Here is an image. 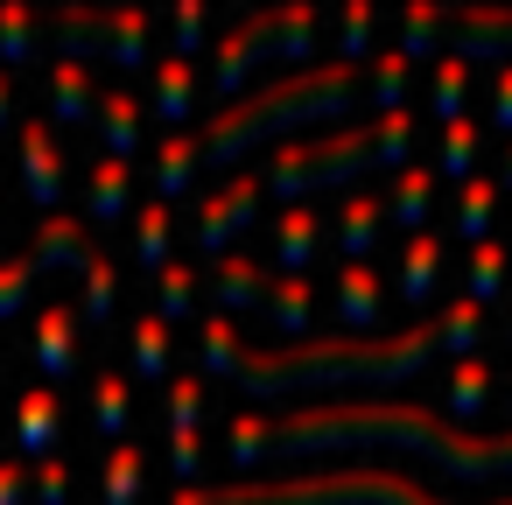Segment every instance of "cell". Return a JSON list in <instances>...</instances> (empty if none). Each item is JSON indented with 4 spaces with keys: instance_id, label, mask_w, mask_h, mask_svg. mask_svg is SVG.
<instances>
[{
    "instance_id": "41",
    "label": "cell",
    "mask_w": 512,
    "mask_h": 505,
    "mask_svg": "<svg viewBox=\"0 0 512 505\" xmlns=\"http://www.w3.org/2000/svg\"><path fill=\"white\" fill-rule=\"evenodd\" d=\"M372 36H379V15L365 8V0H351V8L337 15V57H344V64H358V50H365Z\"/></svg>"
},
{
    "instance_id": "28",
    "label": "cell",
    "mask_w": 512,
    "mask_h": 505,
    "mask_svg": "<svg viewBox=\"0 0 512 505\" xmlns=\"http://www.w3.org/2000/svg\"><path fill=\"white\" fill-rule=\"evenodd\" d=\"M414 162V113L407 106H393V113H379L372 120V169H407Z\"/></svg>"
},
{
    "instance_id": "37",
    "label": "cell",
    "mask_w": 512,
    "mask_h": 505,
    "mask_svg": "<svg viewBox=\"0 0 512 505\" xmlns=\"http://www.w3.org/2000/svg\"><path fill=\"white\" fill-rule=\"evenodd\" d=\"M407 78H414V57L386 43V50L372 57V99H379V113H393V106L407 99Z\"/></svg>"
},
{
    "instance_id": "8",
    "label": "cell",
    "mask_w": 512,
    "mask_h": 505,
    "mask_svg": "<svg viewBox=\"0 0 512 505\" xmlns=\"http://www.w3.org/2000/svg\"><path fill=\"white\" fill-rule=\"evenodd\" d=\"M64 148H57V134H50V120H22V183H29V197H36V211L50 218L57 204H64Z\"/></svg>"
},
{
    "instance_id": "52",
    "label": "cell",
    "mask_w": 512,
    "mask_h": 505,
    "mask_svg": "<svg viewBox=\"0 0 512 505\" xmlns=\"http://www.w3.org/2000/svg\"><path fill=\"white\" fill-rule=\"evenodd\" d=\"M505 344H512V323H505Z\"/></svg>"
},
{
    "instance_id": "47",
    "label": "cell",
    "mask_w": 512,
    "mask_h": 505,
    "mask_svg": "<svg viewBox=\"0 0 512 505\" xmlns=\"http://www.w3.org/2000/svg\"><path fill=\"white\" fill-rule=\"evenodd\" d=\"M491 127L512 134V64H498V78H491Z\"/></svg>"
},
{
    "instance_id": "16",
    "label": "cell",
    "mask_w": 512,
    "mask_h": 505,
    "mask_svg": "<svg viewBox=\"0 0 512 505\" xmlns=\"http://www.w3.org/2000/svg\"><path fill=\"white\" fill-rule=\"evenodd\" d=\"M50 113H57V127H85L99 113V85H92L85 57H57V71H50Z\"/></svg>"
},
{
    "instance_id": "42",
    "label": "cell",
    "mask_w": 512,
    "mask_h": 505,
    "mask_svg": "<svg viewBox=\"0 0 512 505\" xmlns=\"http://www.w3.org/2000/svg\"><path fill=\"white\" fill-rule=\"evenodd\" d=\"M113 302H120V281H113V267L92 253V267H85V316H92V323H113Z\"/></svg>"
},
{
    "instance_id": "39",
    "label": "cell",
    "mask_w": 512,
    "mask_h": 505,
    "mask_svg": "<svg viewBox=\"0 0 512 505\" xmlns=\"http://www.w3.org/2000/svg\"><path fill=\"white\" fill-rule=\"evenodd\" d=\"M204 372H211V379H239V337H232V316H204Z\"/></svg>"
},
{
    "instance_id": "45",
    "label": "cell",
    "mask_w": 512,
    "mask_h": 505,
    "mask_svg": "<svg viewBox=\"0 0 512 505\" xmlns=\"http://www.w3.org/2000/svg\"><path fill=\"white\" fill-rule=\"evenodd\" d=\"M204 43V8H197V0H176V8H169V57H190Z\"/></svg>"
},
{
    "instance_id": "25",
    "label": "cell",
    "mask_w": 512,
    "mask_h": 505,
    "mask_svg": "<svg viewBox=\"0 0 512 505\" xmlns=\"http://www.w3.org/2000/svg\"><path fill=\"white\" fill-rule=\"evenodd\" d=\"M477 148H484L477 120H470V113H463V120H449V127H442V141H435V176L470 183V176H477Z\"/></svg>"
},
{
    "instance_id": "32",
    "label": "cell",
    "mask_w": 512,
    "mask_h": 505,
    "mask_svg": "<svg viewBox=\"0 0 512 505\" xmlns=\"http://www.w3.org/2000/svg\"><path fill=\"white\" fill-rule=\"evenodd\" d=\"M134 253H141V267H169V204L155 197V204H141L134 211Z\"/></svg>"
},
{
    "instance_id": "40",
    "label": "cell",
    "mask_w": 512,
    "mask_h": 505,
    "mask_svg": "<svg viewBox=\"0 0 512 505\" xmlns=\"http://www.w3.org/2000/svg\"><path fill=\"white\" fill-rule=\"evenodd\" d=\"M204 393H211V386H204L197 372H176L169 393H162V400H169V428H197V421H204Z\"/></svg>"
},
{
    "instance_id": "20",
    "label": "cell",
    "mask_w": 512,
    "mask_h": 505,
    "mask_svg": "<svg viewBox=\"0 0 512 505\" xmlns=\"http://www.w3.org/2000/svg\"><path fill=\"white\" fill-rule=\"evenodd\" d=\"M449 36H456V8H400L393 15V50H407V57H435V43L449 50Z\"/></svg>"
},
{
    "instance_id": "44",
    "label": "cell",
    "mask_w": 512,
    "mask_h": 505,
    "mask_svg": "<svg viewBox=\"0 0 512 505\" xmlns=\"http://www.w3.org/2000/svg\"><path fill=\"white\" fill-rule=\"evenodd\" d=\"M36 253H22V260H8V267H0V316H15L22 302H29V288H36Z\"/></svg>"
},
{
    "instance_id": "1",
    "label": "cell",
    "mask_w": 512,
    "mask_h": 505,
    "mask_svg": "<svg viewBox=\"0 0 512 505\" xmlns=\"http://www.w3.org/2000/svg\"><path fill=\"white\" fill-rule=\"evenodd\" d=\"M358 442H393V449H421L428 463H442L449 477H512V428L505 435H456L449 421H435L414 400H351V407H302L281 421L239 414L225 428V456L239 470L267 463V456H316V449H358Z\"/></svg>"
},
{
    "instance_id": "36",
    "label": "cell",
    "mask_w": 512,
    "mask_h": 505,
    "mask_svg": "<svg viewBox=\"0 0 512 505\" xmlns=\"http://www.w3.org/2000/svg\"><path fill=\"white\" fill-rule=\"evenodd\" d=\"M484 400H491V358H463V365L449 372V414L470 421Z\"/></svg>"
},
{
    "instance_id": "14",
    "label": "cell",
    "mask_w": 512,
    "mask_h": 505,
    "mask_svg": "<svg viewBox=\"0 0 512 505\" xmlns=\"http://www.w3.org/2000/svg\"><path fill=\"white\" fill-rule=\"evenodd\" d=\"M267 281H274V274H267L260 260L225 253V260H211V274H204L197 288H204V295L218 302V316H225V309H260V302H267Z\"/></svg>"
},
{
    "instance_id": "21",
    "label": "cell",
    "mask_w": 512,
    "mask_h": 505,
    "mask_svg": "<svg viewBox=\"0 0 512 505\" xmlns=\"http://www.w3.org/2000/svg\"><path fill=\"white\" fill-rule=\"evenodd\" d=\"M190 113H197V71H190V57H162L155 64V120H169V134H183Z\"/></svg>"
},
{
    "instance_id": "10",
    "label": "cell",
    "mask_w": 512,
    "mask_h": 505,
    "mask_svg": "<svg viewBox=\"0 0 512 505\" xmlns=\"http://www.w3.org/2000/svg\"><path fill=\"white\" fill-rule=\"evenodd\" d=\"M330 316H337V330H372V323L386 316V281H379V267H372V260H351V267H337Z\"/></svg>"
},
{
    "instance_id": "34",
    "label": "cell",
    "mask_w": 512,
    "mask_h": 505,
    "mask_svg": "<svg viewBox=\"0 0 512 505\" xmlns=\"http://www.w3.org/2000/svg\"><path fill=\"white\" fill-rule=\"evenodd\" d=\"M190 309H197V274H190L183 260H169V267L155 274V316H162V323H183Z\"/></svg>"
},
{
    "instance_id": "2",
    "label": "cell",
    "mask_w": 512,
    "mask_h": 505,
    "mask_svg": "<svg viewBox=\"0 0 512 505\" xmlns=\"http://www.w3.org/2000/svg\"><path fill=\"white\" fill-rule=\"evenodd\" d=\"M484 337V302L449 295L428 323L400 337H302L274 351H239V386L246 393H288V386H351V379H407L435 351H477Z\"/></svg>"
},
{
    "instance_id": "9",
    "label": "cell",
    "mask_w": 512,
    "mask_h": 505,
    "mask_svg": "<svg viewBox=\"0 0 512 505\" xmlns=\"http://www.w3.org/2000/svg\"><path fill=\"white\" fill-rule=\"evenodd\" d=\"M267 29H274V15H267V8H253L239 29H225V36H218V57H211V92H218V106H232V92H239V78L253 71V57H260V43H267Z\"/></svg>"
},
{
    "instance_id": "13",
    "label": "cell",
    "mask_w": 512,
    "mask_h": 505,
    "mask_svg": "<svg viewBox=\"0 0 512 505\" xmlns=\"http://www.w3.org/2000/svg\"><path fill=\"white\" fill-rule=\"evenodd\" d=\"M379 225H386V197H372V190H351V197L337 204V218H330V246L344 253V267H351V260H372V246H379Z\"/></svg>"
},
{
    "instance_id": "27",
    "label": "cell",
    "mask_w": 512,
    "mask_h": 505,
    "mask_svg": "<svg viewBox=\"0 0 512 505\" xmlns=\"http://www.w3.org/2000/svg\"><path fill=\"white\" fill-rule=\"evenodd\" d=\"M43 36H50V22L43 15H29V8H0V64H36L43 57Z\"/></svg>"
},
{
    "instance_id": "12",
    "label": "cell",
    "mask_w": 512,
    "mask_h": 505,
    "mask_svg": "<svg viewBox=\"0 0 512 505\" xmlns=\"http://www.w3.org/2000/svg\"><path fill=\"white\" fill-rule=\"evenodd\" d=\"M57 435H64V400H57V386H50V379H36V386L22 393V407H15L22 463H43V456L57 449Z\"/></svg>"
},
{
    "instance_id": "11",
    "label": "cell",
    "mask_w": 512,
    "mask_h": 505,
    "mask_svg": "<svg viewBox=\"0 0 512 505\" xmlns=\"http://www.w3.org/2000/svg\"><path fill=\"white\" fill-rule=\"evenodd\" d=\"M267 246H274V274H309L316 253H323V218L309 204H288L274 225H267Z\"/></svg>"
},
{
    "instance_id": "48",
    "label": "cell",
    "mask_w": 512,
    "mask_h": 505,
    "mask_svg": "<svg viewBox=\"0 0 512 505\" xmlns=\"http://www.w3.org/2000/svg\"><path fill=\"white\" fill-rule=\"evenodd\" d=\"M0 505H29V463H0Z\"/></svg>"
},
{
    "instance_id": "29",
    "label": "cell",
    "mask_w": 512,
    "mask_h": 505,
    "mask_svg": "<svg viewBox=\"0 0 512 505\" xmlns=\"http://www.w3.org/2000/svg\"><path fill=\"white\" fill-rule=\"evenodd\" d=\"M92 421H99V435L106 442H127V421H134V393H127V379L106 365L99 379H92Z\"/></svg>"
},
{
    "instance_id": "7",
    "label": "cell",
    "mask_w": 512,
    "mask_h": 505,
    "mask_svg": "<svg viewBox=\"0 0 512 505\" xmlns=\"http://www.w3.org/2000/svg\"><path fill=\"white\" fill-rule=\"evenodd\" d=\"M260 176H225V190H204V204H197V246L211 253V260H225L232 253V239L253 225V211H260Z\"/></svg>"
},
{
    "instance_id": "24",
    "label": "cell",
    "mask_w": 512,
    "mask_h": 505,
    "mask_svg": "<svg viewBox=\"0 0 512 505\" xmlns=\"http://www.w3.org/2000/svg\"><path fill=\"white\" fill-rule=\"evenodd\" d=\"M428 204H435V169H421V162H407L400 176H393V190H386V218L393 225H428Z\"/></svg>"
},
{
    "instance_id": "3",
    "label": "cell",
    "mask_w": 512,
    "mask_h": 505,
    "mask_svg": "<svg viewBox=\"0 0 512 505\" xmlns=\"http://www.w3.org/2000/svg\"><path fill=\"white\" fill-rule=\"evenodd\" d=\"M358 85H365V71H358V64L323 57V64L295 71V78H274V85H260V92H246V99L218 106V113L197 127V141H204V169H232L253 141H267V134L295 127V120L351 113V106H358Z\"/></svg>"
},
{
    "instance_id": "35",
    "label": "cell",
    "mask_w": 512,
    "mask_h": 505,
    "mask_svg": "<svg viewBox=\"0 0 512 505\" xmlns=\"http://www.w3.org/2000/svg\"><path fill=\"white\" fill-rule=\"evenodd\" d=\"M127 344H134V372H141V379H162V386H169V323H162V316H141Z\"/></svg>"
},
{
    "instance_id": "49",
    "label": "cell",
    "mask_w": 512,
    "mask_h": 505,
    "mask_svg": "<svg viewBox=\"0 0 512 505\" xmlns=\"http://www.w3.org/2000/svg\"><path fill=\"white\" fill-rule=\"evenodd\" d=\"M15 120V85H8V71H0V127Z\"/></svg>"
},
{
    "instance_id": "33",
    "label": "cell",
    "mask_w": 512,
    "mask_h": 505,
    "mask_svg": "<svg viewBox=\"0 0 512 505\" xmlns=\"http://www.w3.org/2000/svg\"><path fill=\"white\" fill-rule=\"evenodd\" d=\"M463 281H470V288H463L470 302H498V295H505V246H498V239L470 246V267H463Z\"/></svg>"
},
{
    "instance_id": "30",
    "label": "cell",
    "mask_w": 512,
    "mask_h": 505,
    "mask_svg": "<svg viewBox=\"0 0 512 505\" xmlns=\"http://www.w3.org/2000/svg\"><path fill=\"white\" fill-rule=\"evenodd\" d=\"M267 15H274V29H267V43H260V50H267V57H309V36H316V22H323V15H316V8H302V0H295V8H267Z\"/></svg>"
},
{
    "instance_id": "23",
    "label": "cell",
    "mask_w": 512,
    "mask_h": 505,
    "mask_svg": "<svg viewBox=\"0 0 512 505\" xmlns=\"http://www.w3.org/2000/svg\"><path fill=\"white\" fill-rule=\"evenodd\" d=\"M442 288V232H414L400 260V302H428Z\"/></svg>"
},
{
    "instance_id": "17",
    "label": "cell",
    "mask_w": 512,
    "mask_h": 505,
    "mask_svg": "<svg viewBox=\"0 0 512 505\" xmlns=\"http://www.w3.org/2000/svg\"><path fill=\"white\" fill-rule=\"evenodd\" d=\"M260 316H267V323H274L288 344H302V337H309V316H316V288H309L302 274H274V281H267Z\"/></svg>"
},
{
    "instance_id": "6",
    "label": "cell",
    "mask_w": 512,
    "mask_h": 505,
    "mask_svg": "<svg viewBox=\"0 0 512 505\" xmlns=\"http://www.w3.org/2000/svg\"><path fill=\"white\" fill-rule=\"evenodd\" d=\"M50 22V36L64 43V57L85 43V36H99V50L92 57H113V64H148V29H155V15H141V8H57V15H43Z\"/></svg>"
},
{
    "instance_id": "43",
    "label": "cell",
    "mask_w": 512,
    "mask_h": 505,
    "mask_svg": "<svg viewBox=\"0 0 512 505\" xmlns=\"http://www.w3.org/2000/svg\"><path fill=\"white\" fill-rule=\"evenodd\" d=\"M169 470L183 477V491L204 484V435L197 428H169Z\"/></svg>"
},
{
    "instance_id": "18",
    "label": "cell",
    "mask_w": 512,
    "mask_h": 505,
    "mask_svg": "<svg viewBox=\"0 0 512 505\" xmlns=\"http://www.w3.org/2000/svg\"><path fill=\"white\" fill-rule=\"evenodd\" d=\"M197 169H204V141L183 127V134H162V148H155V197L162 204H176L190 183H197Z\"/></svg>"
},
{
    "instance_id": "51",
    "label": "cell",
    "mask_w": 512,
    "mask_h": 505,
    "mask_svg": "<svg viewBox=\"0 0 512 505\" xmlns=\"http://www.w3.org/2000/svg\"><path fill=\"white\" fill-rule=\"evenodd\" d=\"M505 407H512V386H505Z\"/></svg>"
},
{
    "instance_id": "22",
    "label": "cell",
    "mask_w": 512,
    "mask_h": 505,
    "mask_svg": "<svg viewBox=\"0 0 512 505\" xmlns=\"http://www.w3.org/2000/svg\"><path fill=\"white\" fill-rule=\"evenodd\" d=\"M127 204H134V162H92V190H85V218L92 225H113V218H127Z\"/></svg>"
},
{
    "instance_id": "38",
    "label": "cell",
    "mask_w": 512,
    "mask_h": 505,
    "mask_svg": "<svg viewBox=\"0 0 512 505\" xmlns=\"http://www.w3.org/2000/svg\"><path fill=\"white\" fill-rule=\"evenodd\" d=\"M99 491H106V505H141V449H134V442H113Z\"/></svg>"
},
{
    "instance_id": "4",
    "label": "cell",
    "mask_w": 512,
    "mask_h": 505,
    "mask_svg": "<svg viewBox=\"0 0 512 505\" xmlns=\"http://www.w3.org/2000/svg\"><path fill=\"white\" fill-rule=\"evenodd\" d=\"M169 505H442V498L407 484L400 470H337V477H274V484H190Z\"/></svg>"
},
{
    "instance_id": "26",
    "label": "cell",
    "mask_w": 512,
    "mask_h": 505,
    "mask_svg": "<svg viewBox=\"0 0 512 505\" xmlns=\"http://www.w3.org/2000/svg\"><path fill=\"white\" fill-rule=\"evenodd\" d=\"M491 211H498V176H470V183L456 190V211H449V225H456L470 246H484V239H491Z\"/></svg>"
},
{
    "instance_id": "19",
    "label": "cell",
    "mask_w": 512,
    "mask_h": 505,
    "mask_svg": "<svg viewBox=\"0 0 512 505\" xmlns=\"http://www.w3.org/2000/svg\"><path fill=\"white\" fill-rule=\"evenodd\" d=\"M92 127H99V141H106L113 162H134V148H141V99L134 92H99Z\"/></svg>"
},
{
    "instance_id": "50",
    "label": "cell",
    "mask_w": 512,
    "mask_h": 505,
    "mask_svg": "<svg viewBox=\"0 0 512 505\" xmlns=\"http://www.w3.org/2000/svg\"><path fill=\"white\" fill-rule=\"evenodd\" d=\"M498 190H512V141H505V162H498Z\"/></svg>"
},
{
    "instance_id": "15",
    "label": "cell",
    "mask_w": 512,
    "mask_h": 505,
    "mask_svg": "<svg viewBox=\"0 0 512 505\" xmlns=\"http://www.w3.org/2000/svg\"><path fill=\"white\" fill-rule=\"evenodd\" d=\"M36 365H43L50 386H64V379L78 372V316H71L64 302H50V309L36 316Z\"/></svg>"
},
{
    "instance_id": "31",
    "label": "cell",
    "mask_w": 512,
    "mask_h": 505,
    "mask_svg": "<svg viewBox=\"0 0 512 505\" xmlns=\"http://www.w3.org/2000/svg\"><path fill=\"white\" fill-rule=\"evenodd\" d=\"M463 99H470V64L435 50V71H428V106L442 113V127H449V120H463Z\"/></svg>"
},
{
    "instance_id": "5",
    "label": "cell",
    "mask_w": 512,
    "mask_h": 505,
    "mask_svg": "<svg viewBox=\"0 0 512 505\" xmlns=\"http://www.w3.org/2000/svg\"><path fill=\"white\" fill-rule=\"evenodd\" d=\"M372 169V127H344V134H323V141H288L274 148V197L281 204H302L309 190H337V183H358Z\"/></svg>"
},
{
    "instance_id": "46",
    "label": "cell",
    "mask_w": 512,
    "mask_h": 505,
    "mask_svg": "<svg viewBox=\"0 0 512 505\" xmlns=\"http://www.w3.org/2000/svg\"><path fill=\"white\" fill-rule=\"evenodd\" d=\"M29 477H36V505H71V470H64L57 456H43Z\"/></svg>"
}]
</instances>
